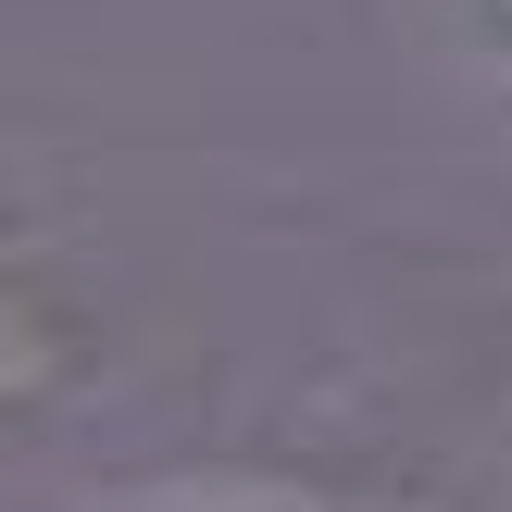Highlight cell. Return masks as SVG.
<instances>
[{
  "label": "cell",
  "instance_id": "cell-1",
  "mask_svg": "<svg viewBox=\"0 0 512 512\" xmlns=\"http://www.w3.org/2000/svg\"><path fill=\"white\" fill-rule=\"evenodd\" d=\"M425 25H438L450 75H475L488 100H512V0H425Z\"/></svg>",
  "mask_w": 512,
  "mask_h": 512
}]
</instances>
